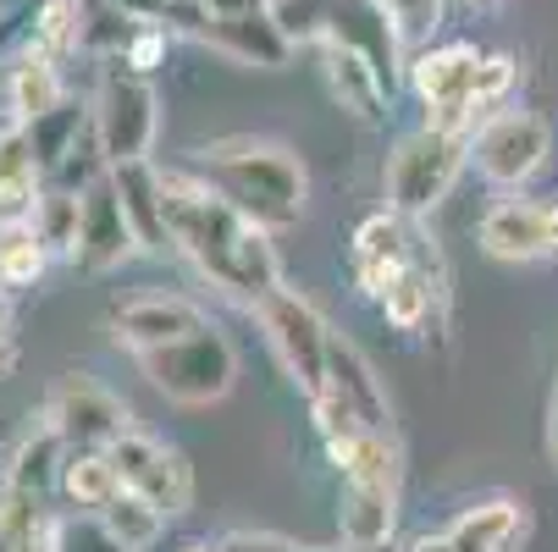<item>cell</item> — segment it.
Segmentation results:
<instances>
[{
	"label": "cell",
	"instance_id": "cell-15",
	"mask_svg": "<svg viewBox=\"0 0 558 552\" xmlns=\"http://www.w3.org/2000/svg\"><path fill=\"white\" fill-rule=\"evenodd\" d=\"M327 39L360 50V56L387 77V89H398V84L410 77V45L398 39V28L387 23V12L376 7V0H338L332 23H327Z\"/></svg>",
	"mask_w": 558,
	"mask_h": 552
},
{
	"label": "cell",
	"instance_id": "cell-7",
	"mask_svg": "<svg viewBox=\"0 0 558 552\" xmlns=\"http://www.w3.org/2000/svg\"><path fill=\"white\" fill-rule=\"evenodd\" d=\"M482 61H487V50H475L464 39L426 45V50L410 56V77H404V84L426 106V122L432 127H448V133L475 138V127H482V122H475V77H482Z\"/></svg>",
	"mask_w": 558,
	"mask_h": 552
},
{
	"label": "cell",
	"instance_id": "cell-4",
	"mask_svg": "<svg viewBox=\"0 0 558 552\" xmlns=\"http://www.w3.org/2000/svg\"><path fill=\"white\" fill-rule=\"evenodd\" d=\"M138 370L149 376V387L161 398L183 404V409H205V404H221L232 381H238V354L227 343V332L216 321H205L199 332L167 343V348H149L138 354Z\"/></svg>",
	"mask_w": 558,
	"mask_h": 552
},
{
	"label": "cell",
	"instance_id": "cell-38",
	"mask_svg": "<svg viewBox=\"0 0 558 552\" xmlns=\"http://www.w3.org/2000/svg\"><path fill=\"white\" fill-rule=\"evenodd\" d=\"M12 343H17V332H12V309L0 304V370L12 365Z\"/></svg>",
	"mask_w": 558,
	"mask_h": 552
},
{
	"label": "cell",
	"instance_id": "cell-16",
	"mask_svg": "<svg viewBox=\"0 0 558 552\" xmlns=\"http://www.w3.org/2000/svg\"><path fill=\"white\" fill-rule=\"evenodd\" d=\"M133 255H144V249H138V238H133V221H128V210H122V194H117V183H111V172H106L100 183L84 188V238H77V266L117 271V266H128Z\"/></svg>",
	"mask_w": 558,
	"mask_h": 552
},
{
	"label": "cell",
	"instance_id": "cell-39",
	"mask_svg": "<svg viewBox=\"0 0 558 552\" xmlns=\"http://www.w3.org/2000/svg\"><path fill=\"white\" fill-rule=\"evenodd\" d=\"M404 552H453V547H448V536H421V541H410Z\"/></svg>",
	"mask_w": 558,
	"mask_h": 552
},
{
	"label": "cell",
	"instance_id": "cell-27",
	"mask_svg": "<svg viewBox=\"0 0 558 552\" xmlns=\"http://www.w3.org/2000/svg\"><path fill=\"white\" fill-rule=\"evenodd\" d=\"M28 45H39L56 61L77 56V50H84V0H39Z\"/></svg>",
	"mask_w": 558,
	"mask_h": 552
},
{
	"label": "cell",
	"instance_id": "cell-29",
	"mask_svg": "<svg viewBox=\"0 0 558 552\" xmlns=\"http://www.w3.org/2000/svg\"><path fill=\"white\" fill-rule=\"evenodd\" d=\"M28 127V144H34V155H39V167H45V177L61 167V155L77 144V133L89 127V106H77V100H61L56 111H45L39 122H23Z\"/></svg>",
	"mask_w": 558,
	"mask_h": 552
},
{
	"label": "cell",
	"instance_id": "cell-26",
	"mask_svg": "<svg viewBox=\"0 0 558 552\" xmlns=\"http://www.w3.org/2000/svg\"><path fill=\"white\" fill-rule=\"evenodd\" d=\"M50 260H56V255L45 249V238L34 232V221L0 226V287H34Z\"/></svg>",
	"mask_w": 558,
	"mask_h": 552
},
{
	"label": "cell",
	"instance_id": "cell-10",
	"mask_svg": "<svg viewBox=\"0 0 558 552\" xmlns=\"http://www.w3.org/2000/svg\"><path fill=\"white\" fill-rule=\"evenodd\" d=\"M475 244L493 260L525 266V260H558V199H520V188L509 199H498L482 226H475Z\"/></svg>",
	"mask_w": 558,
	"mask_h": 552
},
{
	"label": "cell",
	"instance_id": "cell-8",
	"mask_svg": "<svg viewBox=\"0 0 558 552\" xmlns=\"http://www.w3.org/2000/svg\"><path fill=\"white\" fill-rule=\"evenodd\" d=\"M553 149V127L536 111H498L470 138V161L493 188H525Z\"/></svg>",
	"mask_w": 558,
	"mask_h": 552
},
{
	"label": "cell",
	"instance_id": "cell-14",
	"mask_svg": "<svg viewBox=\"0 0 558 552\" xmlns=\"http://www.w3.org/2000/svg\"><path fill=\"white\" fill-rule=\"evenodd\" d=\"M194 39L210 45L216 56H227L232 66H255V72H277V66H288L293 50H299V45L282 34V23L271 17V7H266V12H244V17H205Z\"/></svg>",
	"mask_w": 558,
	"mask_h": 552
},
{
	"label": "cell",
	"instance_id": "cell-12",
	"mask_svg": "<svg viewBox=\"0 0 558 552\" xmlns=\"http://www.w3.org/2000/svg\"><path fill=\"white\" fill-rule=\"evenodd\" d=\"M210 321L205 304H194L189 293H167V287H144V293H128L117 309H111V338L117 348H128L133 359L149 354V348H167L189 332H199Z\"/></svg>",
	"mask_w": 558,
	"mask_h": 552
},
{
	"label": "cell",
	"instance_id": "cell-32",
	"mask_svg": "<svg viewBox=\"0 0 558 552\" xmlns=\"http://www.w3.org/2000/svg\"><path fill=\"white\" fill-rule=\"evenodd\" d=\"M332 7L338 0H271V17L282 23V34L293 45H322L327 23H332Z\"/></svg>",
	"mask_w": 558,
	"mask_h": 552
},
{
	"label": "cell",
	"instance_id": "cell-31",
	"mask_svg": "<svg viewBox=\"0 0 558 552\" xmlns=\"http://www.w3.org/2000/svg\"><path fill=\"white\" fill-rule=\"evenodd\" d=\"M514 84H520V61L504 56V50L487 56V61H482V77H475V122H487V116L509 111ZM475 133H482V127H475Z\"/></svg>",
	"mask_w": 558,
	"mask_h": 552
},
{
	"label": "cell",
	"instance_id": "cell-35",
	"mask_svg": "<svg viewBox=\"0 0 558 552\" xmlns=\"http://www.w3.org/2000/svg\"><path fill=\"white\" fill-rule=\"evenodd\" d=\"M227 547L232 552H315V547L288 541V536H271V530H238V536H227Z\"/></svg>",
	"mask_w": 558,
	"mask_h": 552
},
{
	"label": "cell",
	"instance_id": "cell-9",
	"mask_svg": "<svg viewBox=\"0 0 558 552\" xmlns=\"http://www.w3.org/2000/svg\"><path fill=\"white\" fill-rule=\"evenodd\" d=\"M50 426L66 437V447H111L117 437L133 431L128 404L117 398L111 387H100L89 370H66L50 387V404H45Z\"/></svg>",
	"mask_w": 558,
	"mask_h": 552
},
{
	"label": "cell",
	"instance_id": "cell-23",
	"mask_svg": "<svg viewBox=\"0 0 558 552\" xmlns=\"http://www.w3.org/2000/svg\"><path fill=\"white\" fill-rule=\"evenodd\" d=\"M56 492L77 508V514H100L106 503L122 498V469L111 458V447H66Z\"/></svg>",
	"mask_w": 558,
	"mask_h": 552
},
{
	"label": "cell",
	"instance_id": "cell-22",
	"mask_svg": "<svg viewBox=\"0 0 558 552\" xmlns=\"http://www.w3.org/2000/svg\"><path fill=\"white\" fill-rule=\"evenodd\" d=\"M531 530V514L520 498H487V503H470L442 536L453 552H514Z\"/></svg>",
	"mask_w": 558,
	"mask_h": 552
},
{
	"label": "cell",
	"instance_id": "cell-19",
	"mask_svg": "<svg viewBox=\"0 0 558 552\" xmlns=\"http://www.w3.org/2000/svg\"><path fill=\"white\" fill-rule=\"evenodd\" d=\"M322 77H327V95H332L349 116H360L365 127L387 122L392 89H387V77H381L360 50H349V45H338V39H322Z\"/></svg>",
	"mask_w": 558,
	"mask_h": 552
},
{
	"label": "cell",
	"instance_id": "cell-3",
	"mask_svg": "<svg viewBox=\"0 0 558 552\" xmlns=\"http://www.w3.org/2000/svg\"><path fill=\"white\" fill-rule=\"evenodd\" d=\"M464 167H470V138L421 122L415 133L398 138L392 155H387V172H381L387 210L410 216V221H426L453 194V183L464 177Z\"/></svg>",
	"mask_w": 558,
	"mask_h": 552
},
{
	"label": "cell",
	"instance_id": "cell-34",
	"mask_svg": "<svg viewBox=\"0 0 558 552\" xmlns=\"http://www.w3.org/2000/svg\"><path fill=\"white\" fill-rule=\"evenodd\" d=\"M172 39H178V34H172V28H161V23H138V34L128 39V50H122L117 61L149 77L155 66H161V61H167V45H172Z\"/></svg>",
	"mask_w": 558,
	"mask_h": 552
},
{
	"label": "cell",
	"instance_id": "cell-33",
	"mask_svg": "<svg viewBox=\"0 0 558 552\" xmlns=\"http://www.w3.org/2000/svg\"><path fill=\"white\" fill-rule=\"evenodd\" d=\"M56 552H128V547L106 530L100 514H72V519H61V530H56Z\"/></svg>",
	"mask_w": 558,
	"mask_h": 552
},
{
	"label": "cell",
	"instance_id": "cell-40",
	"mask_svg": "<svg viewBox=\"0 0 558 552\" xmlns=\"http://www.w3.org/2000/svg\"><path fill=\"white\" fill-rule=\"evenodd\" d=\"M183 552H232V547H205V541H194V547H183Z\"/></svg>",
	"mask_w": 558,
	"mask_h": 552
},
{
	"label": "cell",
	"instance_id": "cell-6",
	"mask_svg": "<svg viewBox=\"0 0 558 552\" xmlns=\"http://www.w3.org/2000/svg\"><path fill=\"white\" fill-rule=\"evenodd\" d=\"M89 111H95V133H100V149H106L111 167L117 161H149L155 133H161V100H155L144 72L106 61Z\"/></svg>",
	"mask_w": 558,
	"mask_h": 552
},
{
	"label": "cell",
	"instance_id": "cell-11",
	"mask_svg": "<svg viewBox=\"0 0 558 552\" xmlns=\"http://www.w3.org/2000/svg\"><path fill=\"white\" fill-rule=\"evenodd\" d=\"M111 458L122 469V487L128 492H144L167 519L189 514V503H194V464L178 447L155 442L144 431H128V437L111 442Z\"/></svg>",
	"mask_w": 558,
	"mask_h": 552
},
{
	"label": "cell",
	"instance_id": "cell-30",
	"mask_svg": "<svg viewBox=\"0 0 558 552\" xmlns=\"http://www.w3.org/2000/svg\"><path fill=\"white\" fill-rule=\"evenodd\" d=\"M376 7L387 12V23L398 28V39L410 45V56L426 50L437 39V28H442V0H376Z\"/></svg>",
	"mask_w": 558,
	"mask_h": 552
},
{
	"label": "cell",
	"instance_id": "cell-17",
	"mask_svg": "<svg viewBox=\"0 0 558 552\" xmlns=\"http://www.w3.org/2000/svg\"><path fill=\"white\" fill-rule=\"evenodd\" d=\"M343 547H387L398 525V476H338Z\"/></svg>",
	"mask_w": 558,
	"mask_h": 552
},
{
	"label": "cell",
	"instance_id": "cell-1",
	"mask_svg": "<svg viewBox=\"0 0 558 552\" xmlns=\"http://www.w3.org/2000/svg\"><path fill=\"white\" fill-rule=\"evenodd\" d=\"M167 194V232L172 249L227 298L260 304L271 287H282V260L271 249V226L250 221L227 194H216L189 167H161Z\"/></svg>",
	"mask_w": 558,
	"mask_h": 552
},
{
	"label": "cell",
	"instance_id": "cell-28",
	"mask_svg": "<svg viewBox=\"0 0 558 552\" xmlns=\"http://www.w3.org/2000/svg\"><path fill=\"white\" fill-rule=\"evenodd\" d=\"M100 519H106V530H111L128 552H149L155 541H161V530H167V514L155 508L144 492H128V487H122L117 503L100 508Z\"/></svg>",
	"mask_w": 558,
	"mask_h": 552
},
{
	"label": "cell",
	"instance_id": "cell-36",
	"mask_svg": "<svg viewBox=\"0 0 558 552\" xmlns=\"http://www.w3.org/2000/svg\"><path fill=\"white\" fill-rule=\"evenodd\" d=\"M205 17H244V12H266L271 0H199Z\"/></svg>",
	"mask_w": 558,
	"mask_h": 552
},
{
	"label": "cell",
	"instance_id": "cell-25",
	"mask_svg": "<svg viewBox=\"0 0 558 552\" xmlns=\"http://www.w3.org/2000/svg\"><path fill=\"white\" fill-rule=\"evenodd\" d=\"M34 232L45 238V249L56 260H77V238H84V194L45 183V194L34 205Z\"/></svg>",
	"mask_w": 558,
	"mask_h": 552
},
{
	"label": "cell",
	"instance_id": "cell-37",
	"mask_svg": "<svg viewBox=\"0 0 558 552\" xmlns=\"http://www.w3.org/2000/svg\"><path fill=\"white\" fill-rule=\"evenodd\" d=\"M547 464L558 476V376H553V392H547Z\"/></svg>",
	"mask_w": 558,
	"mask_h": 552
},
{
	"label": "cell",
	"instance_id": "cell-18",
	"mask_svg": "<svg viewBox=\"0 0 558 552\" xmlns=\"http://www.w3.org/2000/svg\"><path fill=\"white\" fill-rule=\"evenodd\" d=\"M322 398L343 404L354 420H365L371 431H392V404H387V392L371 370V359L343 338L332 332V354H327V387H322Z\"/></svg>",
	"mask_w": 558,
	"mask_h": 552
},
{
	"label": "cell",
	"instance_id": "cell-21",
	"mask_svg": "<svg viewBox=\"0 0 558 552\" xmlns=\"http://www.w3.org/2000/svg\"><path fill=\"white\" fill-rule=\"evenodd\" d=\"M0 89H7V106H12L17 122H39L45 111H56L66 100L61 61L45 56L39 45H23L7 66H0Z\"/></svg>",
	"mask_w": 558,
	"mask_h": 552
},
{
	"label": "cell",
	"instance_id": "cell-5",
	"mask_svg": "<svg viewBox=\"0 0 558 552\" xmlns=\"http://www.w3.org/2000/svg\"><path fill=\"white\" fill-rule=\"evenodd\" d=\"M260 327H266V343L277 354V365L288 370V381L304 392V404L310 398H322V387H327V354H332V327H327V315L315 309L299 287H271L260 304Z\"/></svg>",
	"mask_w": 558,
	"mask_h": 552
},
{
	"label": "cell",
	"instance_id": "cell-24",
	"mask_svg": "<svg viewBox=\"0 0 558 552\" xmlns=\"http://www.w3.org/2000/svg\"><path fill=\"white\" fill-rule=\"evenodd\" d=\"M61 458H66V437L50 426V415H39V426H28L23 442H17V453H12L7 492H34V498H39L45 487H56Z\"/></svg>",
	"mask_w": 558,
	"mask_h": 552
},
{
	"label": "cell",
	"instance_id": "cell-41",
	"mask_svg": "<svg viewBox=\"0 0 558 552\" xmlns=\"http://www.w3.org/2000/svg\"><path fill=\"white\" fill-rule=\"evenodd\" d=\"M464 7H498V0H464Z\"/></svg>",
	"mask_w": 558,
	"mask_h": 552
},
{
	"label": "cell",
	"instance_id": "cell-2",
	"mask_svg": "<svg viewBox=\"0 0 558 552\" xmlns=\"http://www.w3.org/2000/svg\"><path fill=\"white\" fill-rule=\"evenodd\" d=\"M189 172H199L216 194H227L238 210L260 226H293L304 216L310 199V177L304 161L282 144V138H260V133H227L210 144L189 149Z\"/></svg>",
	"mask_w": 558,
	"mask_h": 552
},
{
	"label": "cell",
	"instance_id": "cell-13",
	"mask_svg": "<svg viewBox=\"0 0 558 552\" xmlns=\"http://www.w3.org/2000/svg\"><path fill=\"white\" fill-rule=\"evenodd\" d=\"M415 255V221L398 216V210H376L354 226V244H349V271H354V287L376 304L387 293V282L410 266Z\"/></svg>",
	"mask_w": 558,
	"mask_h": 552
},
{
	"label": "cell",
	"instance_id": "cell-20",
	"mask_svg": "<svg viewBox=\"0 0 558 552\" xmlns=\"http://www.w3.org/2000/svg\"><path fill=\"white\" fill-rule=\"evenodd\" d=\"M111 183L122 194V210L133 221V238L144 255H161L172 249V232H167V194H161V167L155 161H117Z\"/></svg>",
	"mask_w": 558,
	"mask_h": 552
}]
</instances>
